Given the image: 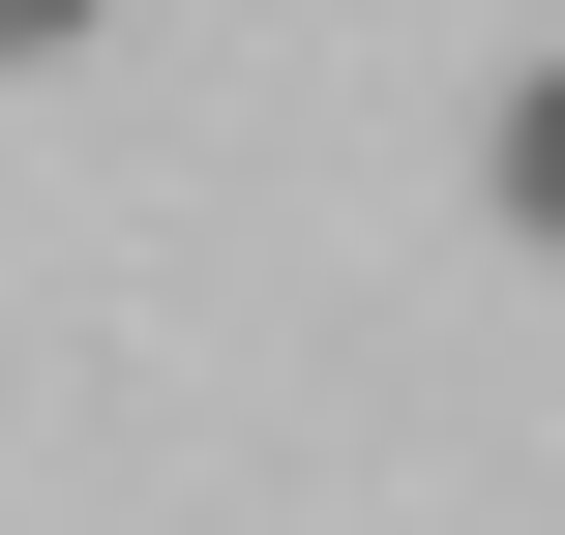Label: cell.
<instances>
[{
	"instance_id": "cell-1",
	"label": "cell",
	"mask_w": 565,
	"mask_h": 535,
	"mask_svg": "<svg viewBox=\"0 0 565 535\" xmlns=\"http://www.w3.org/2000/svg\"><path fill=\"white\" fill-rule=\"evenodd\" d=\"M507 208L565 238V60H507Z\"/></svg>"
},
{
	"instance_id": "cell-2",
	"label": "cell",
	"mask_w": 565,
	"mask_h": 535,
	"mask_svg": "<svg viewBox=\"0 0 565 535\" xmlns=\"http://www.w3.org/2000/svg\"><path fill=\"white\" fill-rule=\"evenodd\" d=\"M60 30H89V0H0V60H60Z\"/></svg>"
}]
</instances>
